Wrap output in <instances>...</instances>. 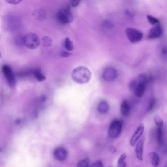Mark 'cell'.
I'll return each instance as SVG.
<instances>
[{
  "label": "cell",
  "instance_id": "cell-14",
  "mask_svg": "<svg viewBox=\"0 0 167 167\" xmlns=\"http://www.w3.org/2000/svg\"><path fill=\"white\" fill-rule=\"evenodd\" d=\"M120 111L121 114L124 116H127L130 112V107L129 102L124 100L121 102L120 105Z\"/></svg>",
  "mask_w": 167,
  "mask_h": 167
},
{
  "label": "cell",
  "instance_id": "cell-17",
  "mask_svg": "<svg viewBox=\"0 0 167 167\" xmlns=\"http://www.w3.org/2000/svg\"><path fill=\"white\" fill-rule=\"evenodd\" d=\"M163 132L162 127H157L156 130V139L157 144L160 147L163 144Z\"/></svg>",
  "mask_w": 167,
  "mask_h": 167
},
{
  "label": "cell",
  "instance_id": "cell-5",
  "mask_svg": "<svg viewBox=\"0 0 167 167\" xmlns=\"http://www.w3.org/2000/svg\"><path fill=\"white\" fill-rule=\"evenodd\" d=\"M125 32L128 40L131 43L139 42L143 38V34L142 32L134 28H127Z\"/></svg>",
  "mask_w": 167,
  "mask_h": 167
},
{
  "label": "cell",
  "instance_id": "cell-12",
  "mask_svg": "<svg viewBox=\"0 0 167 167\" xmlns=\"http://www.w3.org/2000/svg\"><path fill=\"white\" fill-rule=\"evenodd\" d=\"M137 81V84L133 92L136 97L140 98L142 97L145 92L146 84L141 83L138 82Z\"/></svg>",
  "mask_w": 167,
  "mask_h": 167
},
{
  "label": "cell",
  "instance_id": "cell-31",
  "mask_svg": "<svg viewBox=\"0 0 167 167\" xmlns=\"http://www.w3.org/2000/svg\"><path fill=\"white\" fill-rule=\"evenodd\" d=\"M72 55V53H70L68 52H66V51H63L61 53L60 56L62 57H67Z\"/></svg>",
  "mask_w": 167,
  "mask_h": 167
},
{
  "label": "cell",
  "instance_id": "cell-28",
  "mask_svg": "<svg viewBox=\"0 0 167 167\" xmlns=\"http://www.w3.org/2000/svg\"><path fill=\"white\" fill-rule=\"evenodd\" d=\"M89 167H104V166L101 162L98 161L93 163Z\"/></svg>",
  "mask_w": 167,
  "mask_h": 167
},
{
  "label": "cell",
  "instance_id": "cell-29",
  "mask_svg": "<svg viewBox=\"0 0 167 167\" xmlns=\"http://www.w3.org/2000/svg\"><path fill=\"white\" fill-rule=\"evenodd\" d=\"M80 1L79 0H73L71 1V4L73 7H76L80 4Z\"/></svg>",
  "mask_w": 167,
  "mask_h": 167
},
{
  "label": "cell",
  "instance_id": "cell-16",
  "mask_svg": "<svg viewBox=\"0 0 167 167\" xmlns=\"http://www.w3.org/2000/svg\"><path fill=\"white\" fill-rule=\"evenodd\" d=\"M150 163L154 167H157L159 165L160 161V157L157 153L152 152L149 154Z\"/></svg>",
  "mask_w": 167,
  "mask_h": 167
},
{
  "label": "cell",
  "instance_id": "cell-26",
  "mask_svg": "<svg viewBox=\"0 0 167 167\" xmlns=\"http://www.w3.org/2000/svg\"><path fill=\"white\" fill-rule=\"evenodd\" d=\"M137 79H135L131 81L129 83V87L131 90L133 91L137 84Z\"/></svg>",
  "mask_w": 167,
  "mask_h": 167
},
{
  "label": "cell",
  "instance_id": "cell-18",
  "mask_svg": "<svg viewBox=\"0 0 167 167\" xmlns=\"http://www.w3.org/2000/svg\"><path fill=\"white\" fill-rule=\"evenodd\" d=\"M63 45L65 49L68 51H72L73 49V42L68 37L66 38L64 40Z\"/></svg>",
  "mask_w": 167,
  "mask_h": 167
},
{
  "label": "cell",
  "instance_id": "cell-35",
  "mask_svg": "<svg viewBox=\"0 0 167 167\" xmlns=\"http://www.w3.org/2000/svg\"><path fill=\"white\" fill-rule=\"evenodd\" d=\"M41 102H44L46 101V97L45 96H41Z\"/></svg>",
  "mask_w": 167,
  "mask_h": 167
},
{
  "label": "cell",
  "instance_id": "cell-23",
  "mask_svg": "<svg viewBox=\"0 0 167 167\" xmlns=\"http://www.w3.org/2000/svg\"><path fill=\"white\" fill-rule=\"evenodd\" d=\"M147 18L149 23L152 25H155L159 23V19L153 16L148 15L147 16Z\"/></svg>",
  "mask_w": 167,
  "mask_h": 167
},
{
  "label": "cell",
  "instance_id": "cell-11",
  "mask_svg": "<svg viewBox=\"0 0 167 167\" xmlns=\"http://www.w3.org/2000/svg\"><path fill=\"white\" fill-rule=\"evenodd\" d=\"M144 138L143 137L137 144L135 152L137 158L140 161H142Z\"/></svg>",
  "mask_w": 167,
  "mask_h": 167
},
{
  "label": "cell",
  "instance_id": "cell-20",
  "mask_svg": "<svg viewBox=\"0 0 167 167\" xmlns=\"http://www.w3.org/2000/svg\"><path fill=\"white\" fill-rule=\"evenodd\" d=\"M34 75L35 78L39 82H42L46 79V77L42 73L39 69H36L34 72Z\"/></svg>",
  "mask_w": 167,
  "mask_h": 167
},
{
  "label": "cell",
  "instance_id": "cell-19",
  "mask_svg": "<svg viewBox=\"0 0 167 167\" xmlns=\"http://www.w3.org/2000/svg\"><path fill=\"white\" fill-rule=\"evenodd\" d=\"M43 46L45 47L50 46L52 44V38L50 36H44L41 39Z\"/></svg>",
  "mask_w": 167,
  "mask_h": 167
},
{
  "label": "cell",
  "instance_id": "cell-33",
  "mask_svg": "<svg viewBox=\"0 0 167 167\" xmlns=\"http://www.w3.org/2000/svg\"><path fill=\"white\" fill-rule=\"evenodd\" d=\"M109 149L110 151L112 153H114L116 152V149L114 146H110L109 147Z\"/></svg>",
  "mask_w": 167,
  "mask_h": 167
},
{
  "label": "cell",
  "instance_id": "cell-24",
  "mask_svg": "<svg viewBox=\"0 0 167 167\" xmlns=\"http://www.w3.org/2000/svg\"><path fill=\"white\" fill-rule=\"evenodd\" d=\"M156 104V100L155 98H152L150 99L147 105V110L150 112L152 111L155 107Z\"/></svg>",
  "mask_w": 167,
  "mask_h": 167
},
{
  "label": "cell",
  "instance_id": "cell-6",
  "mask_svg": "<svg viewBox=\"0 0 167 167\" xmlns=\"http://www.w3.org/2000/svg\"><path fill=\"white\" fill-rule=\"evenodd\" d=\"M2 71L9 85L12 87L14 86L15 85V79L11 67L7 65H4L2 67Z\"/></svg>",
  "mask_w": 167,
  "mask_h": 167
},
{
  "label": "cell",
  "instance_id": "cell-9",
  "mask_svg": "<svg viewBox=\"0 0 167 167\" xmlns=\"http://www.w3.org/2000/svg\"><path fill=\"white\" fill-rule=\"evenodd\" d=\"M144 130V125L141 124L135 131L130 141L131 146L134 147L142 135Z\"/></svg>",
  "mask_w": 167,
  "mask_h": 167
},
{
  "label": "cell",
  "instance_id": "cell-37",
  "mask_svg": "<svg viewBox=\"0 0 167 167\" xmlns=\"http://www.w3.org/2000/svg\"><path fill=\"white\" fill-rule=\"evenodd\" d=\"M164 167H167V161L165 163L164 166Z\"/></svg>",
  "mask_w": 167,
  "mask_h": 167
},
{
  "label": "cell",
  "instance_id": "cell-8",
  "mask_svg": "<svg viewBox=\"0 0 167 167\" xmlns=\"http://www.w3.org/2000/svg\"><path fill=\"white\" fill-rule=\"evenodd\" d=\"M163 29L161 25H157L150 29L147 37L149 39H155L162 36Z\"/></svg>",
  "mask_w": 167,
  "mask_h": 167
},
{
  "label": "cell",
  "instance_id": "cell-7",
  "mask_svg": "<svg viewBox=\"0 0 167 167\" xmlns=\"http://www.w3.org/2000/svg\"><path fill=\"white\" fill-rule=\"evenodd\" d=\"M117 76V70L112 67L106 68L102 73L103 79L105 81L110 82L114 81Z\"/></svg>",
  "mask_w": 167,
  "mask_h": 167
},
{
  "label": "cell",
  "instance_id": "cell-36",
  "mask_svg": "<svg viewBox=\"0 0 167 167\" xmlns=\"http://www.w3.org/2000/svg\"><path fill=\"white\" fill-rule=\"evenodd\" d=\"M21 123V121L20 119H17L15 121V123L17 124H19L20 123Z\"/></svg>",
  "mask_w": 167,
  "mask_h": 167
},
{
  "label": "cell",
  "instance_id": "cell-25",
  "mask_svg": "<svg viewBox=\"0 0 167 167\" xmlns=\"http://www.w3.org/2000/svg\"><path fill=\"white\" fill-rule=\"evenodd\" d=\"M154 121L157 127H162L163 126V121L162 119L158 115H156L154 118Z\"/></svg>",
  "mask_w": 167,
  "mask_h": 167
},
{
  "label": "cell",
  "instance_id": "cell-4",
  "mask_svg": "<svg viewBox=\"0 0 167 167\" xmlns=\"http://www.w3.org/2000/svg\"><path fill=\"white\" fill-rule=\"evenodd\" d=\"M56 17L60 23L64 24L71 23L73 19V16L68 8L60 9L57 12Z\"/></svg>",
  "mask_w": 167,
  "mask_h": 167
},
{
  "label": "cell",
  "instance_id": "cell-10",
  "mask_svg": "<svg viewBox=\"0 0 167 167\" xmlns=\"http://www.w3.org/2000/svg\"><path fill=\"white\" fill-rule=\"evenodd\" d=\"M54 155L57 160L63 161L66 159L68 155V152L64 147H58L54 150Z\"/></svg>",
  "mask_w": 167,
  "mask_h": 167
},
{
  "label": "cell",
  "instance_id": "cell-32",
  "mask_svg": "<svg viewBox=\"0 0 167 167\" xmlns=\"http://www.w3.org/2000/svg\"><path fill=\"white\" fill-rule=\"evenodd\" d=\"M160 147L161 148L160 152L163 153H167V145H162Z\"/></svg>",
  "mask_w": 167,
  "mask_h": 167
},
{
  "label": "cell",
  "instance_id": "cell-2",
  "mask_svg": "<svg viewBox=\"0 0 167 167\" xmlns=\"http://www.w3.org/2000/svg\"><path fill=\"white\" fill-rule=\"evenodd\" d=\"M40 40L38 35L34 33H28L23 36L24 45L30 49H36L40 44Z\"/></svg>",
  "mask_w": 167,
  "mask_h": 167
},
{
  "label": "cell",
  "instance_id": "cell-30",
  "mask_svg": "<svg viewBox=\"0 0 167 167\" xmlns=\"http://www.w3.org/2000/svg\"><path fill=\"white\" fill-rule=\"evenodd\" d=\"M6 1L9 4H17L20 3L22 1L20 0H6Z\"/></svg>",
  "mask_w": 167,
  "mask_h": 167
},
{
  "label": "cell",
  "instance_id": "cell-22",
  "mask_svg": "<svg viewBox=\"0 0 167 167\" xmlns=\"http://www.w3.org/2000/svg\"><path fill=\"white\" fill-rule=\"evenodd\" d=\"M90 160L86 157L80 161L77 165V167H89Z\"/></svg>",
  "mask_w": 167,
  "mask_h": 167
},
{
  "label": "cell",
  "instance_id": "cell-34",
  "mask_svg": "<svg viewBox=\"0 0 167 167\" xmlns=\"http://www.w3.org/2000/svg\"><path fill=\"white\" fill-rule=\"evenodd\" d=\"M162 54L164 55H166L167 54V47H164L163 48L162 50Z\"/></svg>",
  "mask_w": 167,
  "mask_h": 167
},
{
  "label": "cell",
  "instance_id": "cell-15",
  "mask_svg": "<svg viewBox=\"0 0 167 167\" xmlns=\"http://www.w3.org/2000/svg\"><path fill=\"white\" fill-rule=\"evenodd\" d=\"M110 108L108 102L105 100H102L99 102L97 106L98 111L101 114L107 113Z\"/></svg>",
  "mask_w": 167,
  "mask_h": 167
},
{
  "label": "cell",
  "instance_id": "cell-21",
  "mask_svg": "<svg viewBox=\"0 0 167 167\" xmlns=\"http://www.w3.org/2000/svg\"><path fill=\"white\" fill-rule=\"evenodd\" d=\"M126 157V155L125 153H123L121 155L118 160L117 167H126V163L125 160Z\"/></svg>",
  "mask_w": 167,
  "mask_h": 167
},
{
  "label": "cell",
  "instance_id": "cell-27",
  "mask_svg": "<svg viewBox=\"0 0 167 167\" xmlns=\"http://www.w3.org/2000/svg\"><path fill=\"white\" fill-rule=\"evenodd\" d=\"M103 26L105 28H110L112 27V25L111 22L108 20H105L103 23Z\"/></svg>",
  "mask_w": 167,
  "mask_h": 167
},
{
  "label": "cell",
  "instance_id": "cell-13",
  "mask_svg": "<svg viewBox=\"0 0 167 167\" xmlns=\"http://www.w3.org/2000/svg\"><path fill=\"white\" fill-rule=\"evenodd\" d=\"M33 14L37 20L40 21L44 20L46 17V12L43 9H35L33 11Z\"/></svg>",
  "mask_w": 167,
  "mask_h": 167
},
{
  "label": "cell",
  "instance_id": "cell-1",
  "mask_svg": "<svg viewBox=\"0 0 167 167\" xmlns=\"http://www.w3.org/2000/svg\"><path fill=\"white\" fill-rule=\"evenodd\" d=\"M91 72L85 66H79L73 70L72 78L73 81L79 84H84L88 83L91 78Z\"/></svg>",
  "mask_w": 167,
  "mask_h": 167
},
{
  "label": "cell",
  "instance_id": "cell-3",
  "mask_svg": "<svg viewBox=\"0 0 167 167\" xmlns=\"http://www.w3.org/2000/svg\"><path fill=\"white\" fill-rule=\"evenodd\" d=\"M123 125L121 120H114L111 122L108 129L109 136L113 139H116L121 134Z\"/></svg>",
  "mask_w": 167,
  "mask_h": 167
}]
</instances>
